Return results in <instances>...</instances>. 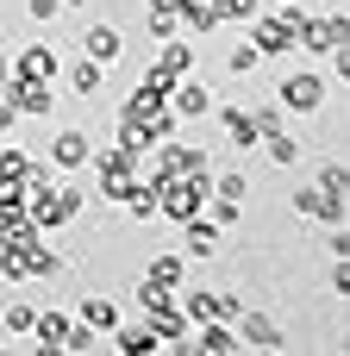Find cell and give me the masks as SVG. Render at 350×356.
<instances>
[{"mask_svg":"<svg viewBox=\"0 0 350 356\" xmlns=\"http://www.w3.org/2000/svg\"><path fill=\"white\" fill-rule=\"evenodd\" d=\"M163 307H175V288H163V282H138V313H163Z\"/></svg>","mask_w":350,"mask_h":356,"instance_id":"26","label":"cell"},{"mask_svg":"<svg viewBox=\"0 0 350 356\" xmlns=\"http://www.w3.org/2000/svg\"><path fill=\"white\" fill-rule=\"evenodd\" d=\"M125 213H132L138 225H150V219H157V188H150V181H138V194L125 200Z\"/></svg>","mask_w":350,"mask_h":356,"instance_id":"28","label":"cell"},{"mask_svg":"<svg viewBox=\"0 0 350 356\" xmlns=\"http://www.w3.org/2000/svg\"><path fill=\"white\" fill-rule=\"evenodd\" d=\"M219 125H225V144H232V150H257V144H263L250 106H219Z\"/></svg>","mask_w":350,"mask_h":356,"instance_id":"16","label":"cell"},{"mask_svg":"<svg viewBox=\"0 0 350 356\" xmlns=\"http://www.w3.org/2000/svg\"><path fill=\"white\" fill-rule=\"evenodd\" d=\"M75 319H81L88 332H100V338H106V332L119 325V307H113L106 294H81V307H75Z\"/></svg>","mask_w":350,"mask_h":356,"instance_id":"17","label":"cell"},{"mask_svg":"<svg viewBox=\"0 0 350 356\" xmlns=\"http://www.w3.org/2000/svg\"><path fill=\"white\" fill-rule=\"evenodd\" d=\"M169 113H175V119H207V113H213V88H207L200 75H182V81L169 88Z\"/></svg>","mask_w":350,"mask_h":356,"instance_id":"10","label":"cell"},{"mask_svg":"<svg viewBox=\"0 0 350 356\" xmlns=\"http://www.w3.org/2000/svg\"><path fill=\"white\" fill-rule=\"evenodd\" d=\"M344 38H350V13H319V19L301 13V25H294V50H313V56H332Z\"/></svg>","mask_w":350,"mask_h":356,"instance_id":"4","label":"cell"},{"mask_svg":"<svg viewBox=\"0 0 350 356\" xmlns=\"http://www.w3.org/2000/svg\"><path fill=\"white\" fill-rule=\"evenodd\" d=\"M13 125H19V113H13V106L0 100V138H13Z\"/></svg>","mask_w":350,"mask_h":356,"instance_id":"38","label":"cell"},{"mask_svg":"<svg viewBox=\"0 0 350 356\" xmlns=\"http://www.w3.org/2000/svg\"><path fill=\"white\" fill-rule=\"evenodd\" d=\"M69 325H75V319H69V313H38V319H31V338H38V350H63V338H69Z\"/></svg>","mask_w":350,"mask_h":356,"instance_id":"21","label":"cell"},{"mask_svg":"<svg viewBox=\"0 0 350 356\" xmlns=\"http://www.w3.org/2000/svg\"><path fill=\"white\" fill-rule=\"evenodd\" d=\"M75 44H81V56H94L100 69H113V63L125 56V38H119V25H88Z\"/></svg>","mask_w":350,"mask_h":356,"instance_id":"12","label":"cell"},{"mask_svg":"<svg viewBox=\"0 0 350 356\" xmlns=\"http://www.w3.org/2000/svg\"><path fill=\"white\" fill-rule=\"evenodd\" d=\"M213 194H225V200H244V194H250V181H244L238 169H225V175H213Z\"/></svg>","mask_w":350,"mask_h":356,"instance_id":"33","label":"cell"},{"mask_svg":"<svg viewBox=\"0 0 350 356\" xmlns=\"http://www.w3.org/2000/svg\"><path fill=\"white\" fill-rule=\"evenodd\" d=\"M313 188H326V194H344V200H350V169H344V163H326V169L313 175Z\"/></svg>","mask_w":350,"mask_h":356,"instance_id":"30","label":"cell"},{"mask_svg":"<svg viewBox=\"0 0 350 356\" xmlns=\"http://www.w3.org/2000/svg\"><path fill=\"white\" fill-rule=\"evenodd\" d=\"M163 50H157V69L169 75V81H182V75H194V63H200V44H182V38H157Z\"/></svg>","mask_w":350,"mask_h":356,"instance_id":"14","label":"cell"},{"mask_svg":"<svg viewBox=\"0 0 350 356\" xmlns=\"http://www.w3.org/2000/svg\"><path fill=\"white\" fill-rule=\"evenodd\" d=\"M25 269H31L38 282H56V275H63V257H56L44 238H31V244H25Z\"/></svg>","mask_w":350,"mask_h":356,"instance_id":"22","label":"cell"},{"mask_svg":"<svg viewBox=\"0 0 350 356\" xmlns=\"http://www.w3.org/2000/svg\"><path fill=\"white\" fill-rule=\"evenodd\" d=\"M6 75H13V56H6V50H0V81H6Z\"/></svg>","mask_w":350,"mask_h":356,"instance_id":"39","label":"cell"},{"mask_svg":"<svg viewBox=\"0 0 350 356\" xmlns=\"http://www.w3.org/2000/svg\"><path fill=\"white\" fill-rule=\"evenodd\" d=\"M276 6H288V0H276Z\"/></svg>","mask_w":350,"mask_h":356,"instance_id":"41","label":"cell"},{"mask_svg":"<svg viewBox=\"0 0 350 356\" xmlns=\"http://www.w3.org/2000/svg\"><path fill=\"white\" fill-rule=\"evenodd\" d=\"M94 344H100V332H88L81 319H75V325H69V338H63V350H69V356H94Z\"/></svg>","mask_w":350,"mask_h":356,"instance_id":"32","label":"cell"},{"mask_svg":"<svg viewBox=\"0 0 350 356\" xmlns=\"http://www.w3.org/2000/svg\"><path fill=\"white\" fill-rule=\"evenodd\" d=\"M182 257H188V263H213V257H219V225H213L207 213L182 219Z\"/></svg>","mask_w":350,"mask_h":356,"instance_id":"11","label":"cell"},{"mask_svg":"<svg viewBox=\"0 0 350 356\" xmlns=\"http://www.w3.org/2000/svg\"><path fill=\"white\" fill-rule=\"evenodd\" d=\"M294 25H301V6H294V0H288L282 13H257V19H250L257 56H294Z\"/></svg>","mask_w":350,"mask_h":356,"instance_id":"3","label":"cell"},{"mask_svg":"<svg viewBox=\"0 0 350 356\" xmlns=\"http://www.w3.org/2000/svg\"><path fill=\"white\" fill-rule=\"evenodd\" d=\"M144 282H163V288H188V257L169 250V257H150L144 263Z\"/></svg>","mask_w":350,"mask_h":356,"instance_id":"19","label":"cell"},{"mask_svg":"<svg viewBox=\"0 0 350 356\" xmlns=\"http://www.w3.org/2000/svg\"><path fill=\"white\" fill-rule=\"evenodd\" d=\"M100 88H106V69H100L94 56H75V63H69V94L94 106V100H100Z\"/></svg>","mask_w":350,"mask_h":356,"instance_id":"15","label":"cell"},{"mask_svg":"<svg viewBox=\"0 0 350 356\" xmlns=\"http://www.w3.org/2000/svg\"><path fill=\"white\" fill-rule=\"evenodd\" d=\"M294 213H301V219H319V225H344L350 200L344 194H326V188H301V194H294Z\"/></svg>","mask_w":350,"mask_h":356,"instance_id":"9","label":"cell"},{"mask_svg":"<svg viewBox=\"0 0 350 356\" xmlns=\"http://www.w3.org/2000/svg\"><path fill=\"white\" fill-rule=\"evenodd\" d=\"M81 207H88V194L75 181H44V188L25 194V213H31L38 232H63L69 219H81Z\"/></svg>","mask_w":350,"mask_h":356,"instance_id":"1","label":"cell"},{"mask_svg":"<svg viewBox=\"0 0 350 356\" xmlns=\"http://www.w3.org/2000/svg\"><path fill=\"white\" fill-rule=\"evenodd\" d=\"M13 75H25V81H56V75H63V56H56L50 44H25L19 63H13Z\"/></svg>","mask_w":350,"mask_h":356,"instance_id":"13","label":"cell"},{"mask_svg":"<svg viewBox=\"0 0 350 356\" xmlns=\"http://www.w3.org/2000/svg\"><path fill=\"white\" fill-rule=\"evenodd\" d=\"M250 119H257V138H276V131H288V113H282L276 100H269V106H257Z\"/></svg>","mask_w":350,"mask_h":356,"instance_id":"31","label":"cell"},{"mask_svg":"<svg viewBox=\"0 0 350 356\" xmlns=\"http://www.w3.org/2000/svg\"><path fill=\"white\" fill-rule=\"evenodd\" d=\"M31 319H38V307H25V300H19V307H6L0 332H6V338H31Z\"/></svg>","mask_w":350,"mask_h":356,"instance_id":"29","label":"cell"},{"mask_svg":"<svg viewBox=\"0 0 350 356\" xmlns=\"http://www.w3.org/2000/svg\"><path fill=\"white\" fill-rule=\"evenodd\" d=\"M31 163H38V156H31L25 144H6V138H0V181H19V188H25Z\"/></svg>","mask_w":350,"mask_h":356,"instance_id":"23","label":"cell"},{"mask_svg":"<svg viewBox=\"0 0 350 356\" xmlns=\"http://www.w3.org/2000/svg\"><path fill=\"white\" fill-rule=\"evenodd\" d=\"M144 25H150V38H175L182 31V0H144Z\"/></svg>","mask_w":350,"mask_h":356,"instance_id":"20","label":"cell"},{"mask_svg":"<svg viewBox=\"0 0 350 356\" xmlns=\"http://www.w3.org/2000/svg\"><path fill=\"white\" fill-rule=\"evenodd\" d=\"M182 6H194V0H182Z\"/></svg>","mask_w":350,"mask_h":356,"instance_id":"42","label":"cell"},{"mask_svg":"<svg viewBox=\"0 0 350 356\" xmlns=\"http://www.w3.org/2000/svg\"><path fill=\"white\" fill-rule=\"evenodd\" d=\"M169 175H213V156H207L200 144H175V138H163V144L144 150V181H169Z\"/></svg>","mask_w":350,"mask_h":356,"instance_id":"2","label":"cell"},{"mask_svg":"<svg viewBox=\"0 0 350 356\" xmlns=\"http://www.w3.org/2000/svg\"><path fill=\"white\" fill-rule=\"evenodd\" d=\"M182 25H188L194 38H213V31H219V13H213V0H194V6H182Z\"/></svg>","mask_w":350,"mask_h":356,"instance_id":"24","label":"cell"},{"mask_svg":"<svg viewBox=\"0 0 350 356\" xmlns=\"http://www.w3.org/2000/svg\"><path fill=\"white\" fill-rule=\"evenodd\" d=\"M332 294H338V300L350 294V257H338V263H332Z\"/></svg>","mask_w":350,"mask_h":356,"instance_id":"36","label":"cell"},{"mask_svg":"<svg viewBox=\"0 0 350 356\" xmlns=\"http://www.w3.org/2000/svg\"><path fill=\"white\" fill-rule=\"evenodd\" d=\"M276 106H282V113H319V106H326V75H313V69L288 75V81L276 88Z\"/></svg>","mask_w":350,"mask_h":356,"instance_id":"7","label":"cell"},{"mask_svg":"<svg viewBox=\"0 0 350 356\" xmlns=\"http://www.w3.org/2000/svg\"><path fill=\"white\" fill-rule=\"evenodd\" d=\"M106 338H113V350H119V356H150V350H163V344L150 338V325H144V319H138V325H113Z\"/></svg>","mask_w":350,"mask_h":356,"instance_id":"18","label":"cell"},{"mask_svg":"<svg viewBox=\"0 0 350 356\" xmlns=\"http://www.w3.org/2000/svg\"><path fill=\"white\" fill-rule=\"evenodd\" d=\"M263 144H269V163H276V169H294V156H301L294 131H276V138H263Z\"/></svg>","mask_w":350,"mask_h":356,"instance_id":"27","label":"cell"},{"mask_svg":"<svg viewBox=\"0 0 350 356\" xmlns=\"http://www.w3.org/2000/svg\"><path fill=\"white\" fill-rule=\"evenodd\" d=\"M238 313H244V294H225V288H219V319H225V325H232V319H238Z\"/></svg>","mask_w":350,"mask_h":356,"instance_id":"37","label":"cell"},{"mask_svg":"<svg viewBox=\"0 0 350 356\" xmlns=\"http://www.w3.org/2000/svg\"><path fill=\"white\" fill-rule=\"evenodd\" d=\"M50 163H56V169H69V175H75V169H88V163H94V138H88L81 125H63V131L50 138Z\"/></svg>","mask_w":350,"mask_h":356,"instance_id":"8","label":"cell"},{"mask_svg":"<svg viewBox=\"0 0 350 356\" xmlns=\"http://www.w3.org/2000/svg\"><path fill=\"white\" fill-rule=\"evenodd\" d=\"M257 63H263V56H257V44H238V50L225 56V69H232V75H250Z\"/></svg>","mask_w":350,"mask_h":356,"instance_id":"34","label":"cell"},{"mask_svg":"<svg viewBox=\"0 0 350 356\" xmlns=\"http://www.w3.org/2000/svg\"><path fill=\"white\" fill-rule=\"evenodd\" d=\"M0 100H6L19 119H50V113H56L50 81H25V75H6V81H0Z\"/></svg>","mask_w":350,"mask_h":356,"instance_id":"5","label":"cell"},{"mask_svg":"<svg viewBox=\"0 0 350 356\" xmlns=\"http://www.w3.org/2000/svg\"><path fill=\"white\" fill-rule=\"evenodd\" d=\"M232 332H238V344H244V350H263V356L288 350V332H282L269 313H250V307H244V313L232 319Z\"/></svg>","mask_w":350,"mask_h":356,"instance_id":"6","label":"cell"},{"mask_svg":"<svg viewBox=\"0 0 350 356\" xmlns=\"http://www.w3.org/2000/svg\"><path fill=\"white\" fill-rule=\"evenodd\" d=\"M213 13H219V25H250L263 13V0H213Z\"/></svg>","mask_w":350,"mask_h":356,"instance_id":"25","label":"cell"},{"mask_svg":"<svg viewBox=\"0 0 350 356\" xmlns=\"http://www.w3.org/2000/svg\"><path fill=\"white\" fill-rule=\"evenodd\" d=\"M63 6H88V0H63Z\"/></svg>","mask_w":350,"mask_h":356,"instance_id":"40","label":"cell"},{"mask_svg":"<svg viewBox=\"0 0 350 356\" xmlns=\"http://www.w3.org/2000/svg\"><path fill=\"white\" fill-rule=\"evenodd\" d=\"M25 13H31V19H38V25H50V19H56V13H63V0H25Z\"/></svg>","mask_w":350,"mask_h":356,"instance_id":"35","label":"cell"}]
</instances>
